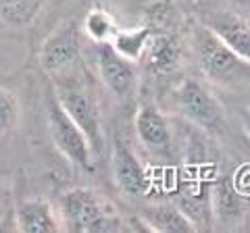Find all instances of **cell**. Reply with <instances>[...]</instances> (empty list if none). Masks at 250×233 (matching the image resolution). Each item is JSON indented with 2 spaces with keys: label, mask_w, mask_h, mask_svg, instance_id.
<instances>
[{
  "label": "cell",
  "mask_w": 250,
  "mask_h": 233,
  "mask_svg": "<svg viewBox=\"0 0 250 233\" xmlns=\"http://www.w3.org/2000/svg\"><path fill=\"white\" fill-rule=\"evenodd\" d=\"M190 44L200 73L208 83L225 90L250 88V63L225 46L219 38L200 21L192 23Z\"/></svg>",
  "instance_id": "cell-1"
},
{
  "label": "cell",
  "mask_w": 250,
  "mask_h": 233,
  "mask_svg": "<svg viewBox=\"0 0 250 233\" xmlns=\"http://www.w3.org/2000/svg\"><path fill=\"white\" fill-rule=\"evenodd\" d=\"M169 108L188 125L210 137H225L229 131L225 108L202 81L186 77L169 92Z\"/></svg>",
  "instance_id": "cell-2"
},
{
  "label": "cell",
  "mask_w": 250,
  "mask_h": 233,
  "mask_svg": "<svg viewBox=\"0 0 250 233\" xmlns=\"http://www.w3.org/2000/svg\"><path fill=\"white\" fill-rule=\"evenodd\" d=\"M59 216L62 231L104 233L127 229V223L115 213V208L90 188H71L62 194Z\"/></svg>",
  "instance_id": "cell-3"
},
{
  "label": "cell",
  "mask_w": 250,
  "mask_h": 233,
  "mask_svg": "<svg viewBox=\"0 0 250 233\" xmlns=\"http://www.w3.org/2000/svg\"><path fill=\"white\" fill-rule=\"evenodd\" d=\"M46 121H48V134L52 137L54 148L73 167L88 171V173L94 171V150L88 137L65 113L54 92L46 96Z\"/></svg>",
  "instance_id": "cell-4"
},
{
  "label": "cell",
  "mask_w": 250,
  "mask_h": 233,
  "mask_svg": "<svg viewBox=\"0 0 250 233\" xmlns=\"http://www.w3.org/2000/svg\"><path fill=\"white\" fill-rule=\"evenodd\" d=\"M57 79L59 81L54 94H57L61 106L75 121V125L85 134L94 154L103 152L104 136H103V125H100V111L96 100H94V94L82 83L67 81L65 77H57Z\"/></svg>",
  "instance_id": "cell-5"
},
{
  "label": "cell",
  "mask_w": 250,
  "mask_h": 233,
  "mask_svg": "<svg viewBox=\"0 0 250 233\" xmlns=\"http://www.w3.org/2000/svg\"><path fill=\"white\" fill-rule=\"evenodd\" d=\"M111 171L115 188L119 190L121 196L129 200H138L142 196H148L154 188V179L138 154L123 142L119 136L113 137L111 146Z\"/></svg>",
  "instance_id": "cell-6"
},
{
  "label": "cell",
  "mask_w": 250,
  "mask_h": 233,
  "mask_svg": "<svg viewBox=\"0 0 250 233\" xmlns=\"http://www.w3.org/2000/svg\"><path fill=\"white\" fill-rule=\"evenodd\" d=\"M134 129L140 146L154 160L171 162L175 158V136L169 116L154 104H144L138 108Z\"/></svg>",
  "instance_id": "cell-7"
},
{
  "label": "cell",
  "mask_w": 250,
  "mask_h": 233,
  "mask_svg": "<svg viewBox=\"0 0 250 233\" xmlns=\"http://www.w3.org/2000/svg\"><path fill=\"white\" fill-rule=\"evenodd\" d=\"M80 29L75 23L57 27L40 46V65L48 75L62 77L71 73L82 58Z\"/></svg>",
  "instance_id": "cell-8"
},
{
  "label": "cell",
  "mask_w": 250,
  "mask_h": 233,
  "mask_svg": "<svg viewBox=\"0 0 250 233\" xmlns=\"http://www.w3.org/2000/svg\"><path fill=\"white\" fill-rule=\"evenodd\" d=\"M96 63L100 79L117 102H127L134 98L138 90V73L131 60L123 58L111 48V44L104 42L98 46Z\"/></svg>",
  "instance_id": "cell-9"
},
{
  "label": "cell",
  "mask_w": 250,
  "mask_h": 233,
  "mask_svg": "<svg viewBox=\"0 0 250 233\" xmlns=\"http://www.w3.org/2000/svg\"><path fill=\"white\" fill-rule=\"evenodd\" d=\"M244 196L236 179L219 175L210 183V216L213 229H236L244 221Z\"/></svg>",
  "instance_id": "cell-10"
},
{
  "label": "cell",
  "mask_w": 250,
  "mask_h": 233,
  "mask_svg": "<svg viewBox=\"0 0 250 233\" xmlns=\"http://www.w3.org/2000/svg\"><path fill=\"white\" fill-rule=\"evenodd\" d=\"M202 25L208 27L225 46L250 63V25L236 13L225 9H213L200 15Z\"/></svg>",
  "instance_id": "cell-11"
},
{
  "label": "cell",
  "mask_w": 250,
  "mask_h": 233,
  "mask_svg": "<svg viewBox=\"0 0 250 233\" xmlns=\"http://www.w3.org/2000/svg\"><path fill=\"white\" fill-rule=\"evenodd\" d=\"M15 229L25 233H54L62 231L59 211L48 200L25 198L15 208Z\"/></svg>",
  "instance_id": "cell-12"
},
{
  "label": "cell",
  "mask_w": 250,
  "mask_h": 233,
  "mask_svg": "<svg viewBox=\"0 0 250 233\" xmlns=\"http://www.w3.org/2000/svg\"><path fill=\"white\" fill-rule=\"evenodd\" d=\"M140 227L146 231H163V233H190L198 231L188 214L175 202H163V204H146L138 214Z\"/></svg>",
  "instance_id": "cell-13"
},
{
  "label": "cell",
  "mask_w": 250,
  "mask_h": 233,
  "mask_svg": "<svg viewBox=\"0 0 250 233\" xmlns=\"http://www.w3.org/2000/svg\"><path fill=\"white\" fill-rule=\"evenodd\" d=\"M142 60L152 75H169L179 65V44L169 34L152 32Z\"/></svg>",
  "instance_id": "cell-14"
},
{
  "label": "cell",
  "mask_w": 250,
  "mask_h": 233,
  "mask_svg": "<svg viewBox=\"0 0 250 233\" xmlns=\"http://www.w3.org/2000/svg\"><path fill=\"white\" fill-rule=\"evenodd\" d=\"M154 29L144 23V25H138V27H129V29H119L117 27V32L113 34V38L108 40L111 44V48L121 54L123 58L131 60V63H138V60H142L144 57V50H146V44H148V38Z\"/></svg>",
  "instance_id": "cell-15"
},
{
  "label": "cell",
  "mask_w": 250,
  "mask_h": 233,
  "mask_svg": "<svg viewBox=\"0 0 250 233\" xmlns=\"http://www.w3.org/2000/svg\"><path fill=\"white\" fill-rule=\"evenodd\" d=\"M46 0H0V19L11 27L31 25L44 9Z\"/></svg>",
  "instance_id": "cell-16"
},
{
  "label": "cell",
  "mask_w": 250,
  "mask_h": 233,
  "mask_svg": "<svg viewBox=\"0 0 250 233\" xmlns=\"http://www.w3.org/2000/svg\"><path fill=\"white\" fill-rule=\"evenodd\" d=\"M83 32L90 40L104 44L113 38V34L117 32V21L111 15V11L103 9V6H94L85 13L83 19Z\"/></svg>",
  "instance_id": "cell-17"
},
{
  "label": "cell",
  "mask_w": 250,
  "mask_h": 233,
  "mask_svg": "<svg viewBox=\"0 0 250 233\" xmlns=\"http://www.w3.org/2000/svg\"><path fill=\"white\" fill-rule=\"evenodd\" d=\"M19 123V102L13 92L0 88V137L17 127Z\"/></svg>",
  "instance_id": "cell-18"
},
{
  "label": "cell",
  "mask_w": 250,
  "mask_h": 233,
  "mask_svg": "<svg viewBox=\"0 0 250 233\" xmlns=\"http://www.w3.org/2000/svg\"><path fill=\"white\" fill-rule=\"evenodd\" d=\"M240 116H242V125H244V131H246V136L250 137V104H248V106H244V108H242Z\"/></svg>",
  "instance_id": "cell-19"
},
{
  "label": "cell",
  "mask_w": 250,
  "mask_h": 233,
  "mask_svg": "<svg viewBox=\"0 0 250 233\" xmlns=\"http://www.w3.org/2000/svg\"><path fill=\"white\" fill-rule=\"evenodd\" d=\"M188 2H200V0H188Z\"/></svg>",
  "instance_id": "cell-20"
}]
</instances>
